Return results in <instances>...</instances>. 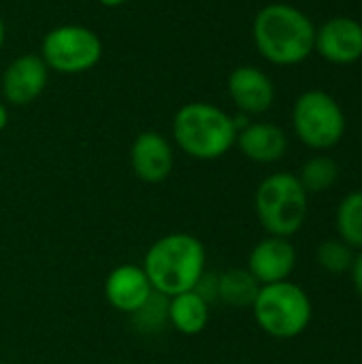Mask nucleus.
I'll return each mask as SVG.
<instances>
[{
  "instance_id": "f8f14e48",
  "label": "nucleus",
  "mask_w": 362,
  "mask_h": 364,
  "mask_svg": "<svg viewBox=\"0 0 362 364\" xmlns=\"http://www.w3.org/2000/svg\"><path fill=\"white\" fill-rule=\"evenodd\" d=\"M228 96L243 115H260L273 107L275 85L271 77L250 64L237 66L228 75Z\"/></svg>"
},
{
  "instance_id": "a878e982",
  "label": "nucleus",
  "mask_w": 362,
  "mask_h": 364,
  "mask_svg": "<svg viewBox=\"0 0 362 364\" xmlns=\"http://www.w3.org/2000/svg\"><path fill=\"white\" fill-rule=\"evenodd\" d=\"M122 364H130V363H122Z\"/></svg>"
},
{
  "instance_id": "a211bd4d",
  "label": "nucleus",
  "mask_w": 362,
  "mask_h": 364,
  "mask_svg": "<svg viewBox=\"0 0 362 364\" xmlns=\"http://www.w3.org/2000/svg\"><path fill=\"white\" fill-rule=\"evenodd\" d=\"M301 186L305 188L307 194H322L326 190H331L337 179H339V164L326 156V154H318V156H312L301 173L297 175Z\"/></svg>"
},
{
  "instance_id": "7ed1b4c3",
  "label": "nucleus",
  "mask_w": 362,
  "mask_h": 364,
  "mask_svg": "<svg viewBox=\"0 0 362 364\" xmlns=\"http://www.w3.org/2000/svg\"><path fill=\"white\" fill-rule=\"evenodd\" d=\"M175 145L194 160H218L237 143V126L233 115L209 102H188L173 117Z\"/></svg>"
},
{
  "instance_id": "39448f33",
  "label": "nucleus",
  "mask_w": 362,
  "mask_h": 364,
  "mask_svg": "<svg viewBox=\"0 0 362 364\" xmlns=\"http://www.w3.org/2000/svg\"><path fill=\"white\" fill-rule=\"evenodd\" d=\"M252 311L262 333L286 341L307 331L314 316V305L309 294L299 284L286 279L280 284L260 286Z\"/></svg>"
},
{
  "instance_id": "4468645a",
  "label": "nucleus",
  "mask_w": 362,
  "mask_h": 364,
  "mask_svg": "<svg viewBox=\"0 0 362 364\" xmlns=\"http://www.w3.org/2000/svg\"><path fill=\"white\" fill-rule=\"evenodd\" d=\"M239 151L256 164H273L288 151L286 132L271 122H250L237 132Z\"/></svg>"
},
{
  "instance_id": "5701e85b",
  "label": "nucleus",
  "mask_w": 362,
  "mask_h": 364,
  "mask_svg": "<svg viewBox=\"0 0 362 364\" xmlns=\"http://www.w3.org/2000/svg\"><path fill=\"white\" fill-rule=\"evenodd\" d=\"M6 126H9V109H6V105L0 100V132H2Z\"/></svg>"
},
{
  "instance_id": "9d476101",
  "label": "nucleus",
  "mask_w": 362,
  "mask_h": 364,
  "mask_svg": "<svg viewBox=\"0 0 362 364\" xmlns=\"http://www.w3.org/2000/svg\"><path fill=\"white\" fill-rule=\"evenodd\" d=\"M130 166L137 179L143 183H162L171 177L175 166V154L171 141L154 130L141 132L130 147Z\"/></svg>"
},
{
  "instance_id": "ddd939ff",
  "label": "nucleus",
  "mask_w": 362,
  "mask_h": 364,
  "mask_svg": "<svg viewBox=\"0 0 362 364\" xmlns=\"http://www.w3.org/2000/svg\"><path fill=\"white\" fill-rule=\"evenodd\" d=\"M151 294L154 288L139 264H119L105 279V299L119 314L132 316Z\"/></svg>"
},
{
  "instance_id": "393cba45",
  "label": "nucleus",
  "mask_w": 362,
  "mask_h": 364,
  "mask_svg": "<svg viewBox=\"0 0 362 364\" xmlns=\"http://www.w3.org/2000/svg\"><path fill=\"white\" fill-rule=\"evenodd\" d=\"M4 38H6V28H4L2 17H0V49H2V45H4Z\"/></svg>"
},
{
  "instance_id": "f257e3e1",
  "label": "nucleus",
  "mask_w": 362,
  "mask_h": 364,
  "mask_svg": "<svg viewBox=\"0 0 362 364\" xmlns=\"http://www.w3.org/2000/svg\"><path fill=\"white\" fill-rule=\"evenodd\" d=\"M252 36L258 53L267 62L275 66H294L314 53L316 26L301 9L271 2L256 13Z\"/></svg>"
},
{
  "instance_id": "dca6fc26",
  "label": "nucleus",
  "mask_w": 362,
  "mask_h": 364,
  "mask_svg": "<svg viewBox=\"0 0 362 364\" xmlns=\"http://www.w3.org/2000/svg\"><path fill=\"white\" fill-rule=\"evenodd\" d=\"M258 290L260 284L247 269H228L224 273H218V301L228 307H252L258 296Z\"/></svg>"
},
{
  "instance_id": "bb28decb",
  "label": "nucleus",
  "mask_w": 362,
  "mask_h": 364,
  "mask_svg": "<svg viewBox=\"0 0 362 364\" xmlns=\"http://www.w3.org/2000/svg\"><path fill=\"white\" fill-rule=\"evenodd\" d=\"M0 364H6V363H0Z\"/></svg>"
},
{
  "instance_id": "20e7f679",
  "label": "nucleus",
  "mask_w": 362,
  "mask_h": 364,
  "mask_svg": "<svg viewBox=\"0 0 362 364\" xmlns=\"http://www.w3.org/2000/svg\"><path fill=\"white\" fill-rule=\"evenodd\" d=\"M254 207L267 235L290 239L297 235L309 209V194L292 173H273L265 177L256 190Z\"/></svg>"
},
{
  "instance_id": "aec40b11",
  "label": "nucleus",
  "mask_w": 362,
  "mask_h": 364,
  "mask_svg": "<svg viewBox=\"0 0 362 364\" xmlns=\"http://www.w3.org/2000/svg\"><path fill=\"white\" fill-rule=\"evenodd\" d=\"M354 256H356L354 250L350 245H346L341 239H326L318 245V252H316L318 264L326 273H333V275L348 273L352 269Z\"/></svg>"
},
{
  "instance_id": "412c9836",
  "label": "nucleus",
  "mask_w": 362,
  "mask_h": 364,
  "mask_svg": "<svg viewBox=\"0 0 362 364\" xmlns=\"http://www.w3.org/2000/svg\"><path fill=\"white\" fill-rule=\"evenodd\" d=\"M194 292L198 296H203L209 305L213 301H218V273H209L205 271V275L198 279V284L194 286Z\"/></svg>"
},
{
  "instance_id": "4be33fe9",
  "label": "nucleus",
  "mask_w": 362,
  "mask_h": 364,
  "mask_svg": "<svg viewBox=\"0 0 362 364\" xmlns=\"http://www.w3.org/2000/svg\"><path fill=\"white\" fill-rule=\"evenodd\" d=\"M350 273H352V284H354V290H356V294L361 296V301H362V252H358V254L354 256V262H352V269H350Z\"/></svg>"
},
{
  "instance_id": "1a4fd4ad",
  "label": "nucleus",
  "mask_w": 362,
  "mask_h": 364,
  "mask_svg": "<svg viewBox=\"0 0 362 364\" xmlns=\"http://www.w3.org/2000/svg\"><path fill=\"white\" fill-rule=\"evenodd\" d=\"M49 68L36 53H23L9 62L2 73V96L9 105H32L47 87Z\"/></svg>"
},
{
  "instance_id": "9b49d317",
  "label": "nucleus",
  "mask_w": 362,
  "mask_h": 364,
  "mask_svg": "<svg viewBox=\"0 0 362 364\" xmlns=\"http://www.w3.org/2000/svg\"><path fill=\"white\" fill-rule=\"evenodd\" d=\"M297 267V250L286 237L267 235L258 241L247 256V271L260 286L280 284L290 279Z\"/></svg>"
},
{
  "instance_id": "f03ea898",
  "label": "nucleus",
  "mask_w": 362,
  "mask_h": 364,
  "mask_svg": "<svg viewBox=\"0 0 362 364\" xmlns=\"http://www.w3.org/2000/svg\"><path fill=\"white\" fill-rule=\"evenodd\" d=\"M141 267L154 292L171 299L194 290L207 271V250L190 232H171L149 245Z\"/></svg>"
},
{
  "instance_id": "6e6552de",
  "label": "nucleus",
  "mask_w": 362,
  "mask_h": 364,
  "mask_svg": "<svg viewBox=\"0 0 362 364\" xmlns=\"http://www.w3.org/2000/svg\"><path fill=\"white\" fill-rule=\"evenodd\" d=\"M314 51L337 66L358 62L362 58V23L346 15L324 21L316 28Z\"/></svg>"
},
{
  "instance_id": "6ab92c4d",
  "label": "nucleus",
  "mask_w": 362,
  "mask_h": 364,
  "mask_svg": "<svg viewBox=\"0 0 362 364\" xmlns=\"http://www.w3.org/2000/svg\"><path fill=\"white\" fill-rule=\"evenodd\" d=\"M134 328L143 335H156L169 324V296L154 292L147 303L130 316Z\"/></svg>"
},
{
  "instance_id": "f3484780",
  "label": "nucleus",
  "mask_w": 362,
  "mask_h": 364,
  "mask_svg": "<svg viewBox=\"0 0 362 364\" xmlns=\"http://www.w3.org/2000/svg\"><path fill=\"white\" fill-rule=\"evenodd\" d=\"M339 239L354 252H362V190L346 194L335 213Z\"/></svg>"
},
{
  "instance_id": "0eeeda50",
  "label": "nucleus",
  "mask_w": 362,
  "mask_h": 364,
  "mask_svg": "<svg viewBox=\"0 0 362 364\" xmlns=\"http://www.w3.org/2000/svg\"><path fill=\"white\" fill-rule=\"evenodd\" d=\"M41 58L49 70L60 75H81L92 70L102 58L100 36L81 23L51 28L41 43Z\"/></svg>"
},
{
  "instance_id": "2eb2a0df",
  "label": "nucleus",
  "mask_w": 362,
  "mask_h": 364,
  "mask_svg": "<svg viewBox=\"0 0 362 364\" xmlns=\"http://www.w3.org/2000/svg\"><path fill=\"white\" fill-rule=\"evenodd\" d=\"M209 307L194 290L175 294L169 299V324L186 337H196L209 324Z\"/></svg>"
},
{
  "instance_id": "423d86ee",
  "label": "nucleus",
  "mask_w": 362,
  "mask_h": 364,
  "mask_svg": "<svg viewBox=\"0 0 362 364\" xmlns=\"http://www.w3.org/2000/svg\"><path fill=\"white\" fill-rule=\"evenodd\" d=\"M292 128L303 145L316 151H326L344 139L346 113L329 92L307 90L294 100Z\"/></svg>"
},
{
  "instance_id": "b1692460",
  "label": "nucleus",
  "mask_w": 362,
  "mask_h": 364,
  "mask_svg": "<svg viewBox=\"0 0 362 364\" xmlns=\"http://www.w3.org/2000/svg\"><path fill=\"white\" fill-rule=\"evenodd\" d=\"M98 4H102V6H107V9H115V6H122V4H126L128 0H96Z\"/></svg>"
}]
</instances>
